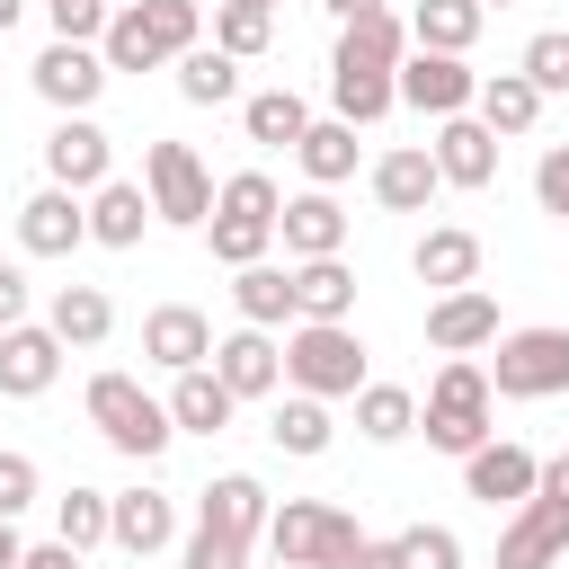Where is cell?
Segmentation results:
<instances>
[{
    "instance_id": "1",
    "label": "cell",
    "mask_w": 569,
    "mask_h": 569,
    "mask_svg": "<svg viewBox=\"0 0 569 569\" xmlns=\"http://www.w3.org/2000/svg\"><path fill=\"white\" fill-rule=\"evenodd\" d=\"M204 44V0H116L98 53L107 71H178V53Z\"/></svg>"
},
{
    "instance_id": "2",
    "label": "cell",
    "mask_w": 569,
    "mask_h": 569,
    "mask_svg": "<svg viewBox=\"0 0 569 569\" xmlns=\"http://www.w3.org/2000/svg\"><path fill=\"white\" fill-rule=\"evenodd\" d=\"M498 391H489V365L480 356H445L436 365V382H427V400H418V436L436 445V453H453V462H471L498 427Z\"/></svg>"
},
{
    "instance_id": "3",
    "label": "cell",
    "mask_w": 569,
    "mask_h": 569,
    "mask_svg": "<svg viewBox=\"0 0 569 569\" xmlns=\"http://www.w3.org/2000/svg\"><path fill=\"white\" fill-rule=\"evenodd\" d=\"M276 222H284V187L267 178V169H231L222 187H213V222H204V249H213V267H258V258H276Z\"/></svg>"
},
{
    "instance_id": "4",
    "label": "cell",
    "mask_w": 569,
    "mask_h": 569,
    "mask_svg": "<svg viewBox=\"0 0 569 569\" xmlns=\"http://www.w3.org/2000/svg\"><path fill=\"white\" fill-rule=\"evenodd\" d=\"M373 382V347L356 338V320H293L284 329V391H311V400H356Z\"/></svg>"
},
{
    "instance_id": "5",
    "label": "cell",
    "mask_w": 569,
    "mask_h": 569,
    "mask_svg": "<svg viewBox=\"0 0 569 569\" xmlns=\"http://www.w3.org/2000/svg\"><path fill=\"white\" fill-rule=\"evenodd\" d=\"M80 409H89V427H98V445H116L124 462H160L169 445H178V418H169V400L160 391H142V373H89V391H80Z\"/></svg>"
},
{
    "instance_id": "6",
    "label": "cell",
    "mask_w": 569,
    "mask_h": 569,
    "mask_svg": "<svg viewBox=\"0 0 569 569\" xmlns=\"http://www.w3.org/2000/svg\"><path fill=\"white\" fill-rule=\"evenodd\" d=\"M356 542H365V525L338 498H276V516H267V560H284V569H347Z\"/></svg>"
},
{
    "instance_id": "7",
    "label": "cell",
    "mask_w": 569,
    "mask_h": 569,
    "mask_svg": "<svg viewBox=\"0 0 569 569\" xmlns=\"http://www.w3.org/2000/svg\"><path fill=\"white\" fill-rule=\"evenodd\" d=\"M489 391L498 400H560L569 391V329L560 320H525L489 347Z\"/></svg>"
},
{
    "instance_id": "8",
    "label": "cell",
    "mask_w": 569,
    "mask_h": 569,
    "mask_svg": "<svg viewBox=\"0 0 569 569\" xmlns=\"http://www.w3.org/2000/svg\"><path fill=\"white\" fill-rule=\"evenodd\" d=\"M267 516H276V498H267L258 471H213V480L196 489V525H187V533H204V542L258 560V551H267Z\"/></svg>"
},
{
    "instance_id": "9",
    "label": "cell",
    "mask_w": 569,
    "mask_h": 569,
    "mask_svg": "<svg viewBox=\"0 0 569 569\" xmlns=\"http://www.w3.org/2000/svg\"><path fill=\"white\" fill-rule=\"evenodd\" d=\"M142 196L169 231H204L213 222V169L196 160V142H142Z\"/></svg>"
},
{
    "instance_id": "10",
    "label": "cell",
    "mask_w": 569,
    "mask_h": 569,
    "mask_svg": "<svg viewBox=\"0 0 569 569\" xmlns=\"http://www.w3.org/2000/svg\"><path fill=\"white\" fill-rule=\"evenodd\" d=\"M27 80H36V98L53 107V116H98V98H107V53L98 44H62V36H44V53L27 62Z\"/></svg>"
},
{
    "instance_id": "11",
    "label": "cell",
    "mask_w": 569,
    "mask_h": 569,
    "mask_svg": "<svg viewBox=\"0 0 569 569\" xmlns=\"http://www.w3.org/2000/svg\"><path fill=\"white\" fill-rule=\"evenodd\" d=\"M400 107L427 116V124L471 116V107H480V71H471L462 53H418V44H409V62H400Z\"/></svg>"
},
{
    "instance_id": "12",
    "label": "cell",
    "mask_w": 569,
    "mask_h": 569,
    "mask_svg": "<svg viewBox=\"0 0 569 569\" xmlns=\"http://www.w3.org/2000/svg\"><path fill=\"white\" fill-rule=\"evenodd\" d=\"M116 178V142L98 116H53L44 133V187H71V196H98Z\"/></svg>"
},
{
    "instance_id": "13",
    "label": "cell",
    "mask_w": 569,
    "mask_h": 569,
    "mask_svg": "<svg viewBox=\"0 0 569 569\" xmlns=\"http://www.w3.org/2000/svg\"><path fill=\"white\" fill-rule=\"evenodd\" d=\"M347 231H356V213L338 204V187H293V196H284V222H276L284 267H302V258H347Z\"/></svg>"
},
{
    "instance_id": "14",
    "label": "cell",
    "mask_w": 569,
    "mask_h": 569,
    "mask_svg": "<svg viewBox=\"0 0 569 569\" xmlns=\"http://www.w3.org/2000/svg\"><path fill=\"white\" fill-rule=\"evenodd\" d=\"M498 338H507V320H498V293H489V284L427 293V347H436V356H489Z\"/></svg>"
},
{
    "instance_id": "15",
    "label": "cell",
    "mask_w": 569,
    "mask_h": 569,
    "mask_svg": "<svg viewBox=\"0 0 569 569\" xmlns=\"http://www.w3.org/2000/svg\"><path fill=\"white\" fill-rule=\"evenodd\" d=\"M533 489H542V453H525L516 436H489V445H480V453L462 462V498H480L489 516H498V507L516 516V507H525Z\"/></svg>"
},
{
    "instance_id": "16",
    "label": "cell",
    "mask_w": 569,
    "mask_h": 569,
    "mask_svg": "<svg viewBox=\"0 0 569 569\" xmlns=\"http://www.w3.org/2000/svg\"><path fill=\"white\" fill-rule=\"evenodd\" d=\"M365 196H373L382 213H427V204L445 196L436 151H427V142H391V151H373V160H365Z\"/></svg>"
},
{
    "instance_id": "17",
    "label": "cell",
    "mask_w": 569,
    "mask_h": 569,
    "mask_svg": "<svg viewBox=\"0 0 569 569\" xmlns=\"http://www.w3.org/2000/svg\"><path fill=\"white\" fill-rule=\"evenodd\" d=\"M18 249H27V258H71V249H89V196L36 187V196L18 204Z\"/></svg>"
},
{
    "instance_id": "18",
    "label": "cell",
    "mask_w": 569,
    "mask_h": 569,
    "mask_svg": "<svg viewBox=\"0 0 569 569\" xmlns=\"http://www.w3.org/2000/svg\"><path fill=\"white\" fill-rule=\"evenodd\" d=\"M142 365H160V373L213 365V320H204L196 302H151V311H142Z\"/></svg>"
},
{
    "instance_id": "19",
    "label": "cell",
    "mask_w": 569,
    "mask_h": 569,
    "mask_svg": "<svg viewBox=\"0 0 569 569\" xmlns=\"http://www.w3.org/2000/svg\"><path fill=\"white\" fill-rule=\"evenodd\" d=\"M213 373L231 382V400H276L284 391V338L276 329H222L213 338Z\"/></svg>"
},
{
    "instance_id": "20",
    "label": "cell",
    "mask_w": 569,
    "mask_h": 569,
    "mask_svg": "<svg viewBox=\"0 0 569 569\" xmlns=\"http://www.w3.org/2000/svg\"><path fill=\"white\" fill-rule=\"evenodd\" d=\"M178 542H187V525H178V498H169V489H151V480L116 489V551H124V560H160V551H178Z\"/></svg>"
},
{
    "instance_id": "21",
    "label": "cell",
    "mask_w": 569,
    "mask_h": 569,
    "mask_svg": "<svg viewBox=\"0 0 569 569\" xmlns=\"http://www.w3.org/2000/svg\"><path fill=\"white\" fill-rule=\"evenodd\" d=\"M400 62H409V18H400V9H365V18H347L338 44H329V71H373V80H391Z\"/></svg>"
},
{
    "instance_id": "22",
    "label": "cell",
    "mask_w": 569,
    "mask_h": 569,
    "mask_svg": "<svg viewBox=\"0 0 569 569\" xmlns=\"http://www.w3.org/2000/svg\"><path fill=\"white\" fill-rule=\"evenodd\" d=\"M427 151H436V178H445V187H462V196L498 187V133H489L480 116H445V124L427 133Z\"/></svg>"
},
{
    "instance_id": "23",
    "label": "cell",
    "mask_w": 569,
    "mask_h": 569,
    "mask_svg": "<svg viewBox=\"0 0 569 569\" xmlns=\"http://www.w3.org/2000/svg\"><path fill=\"white\" fill-rule=\"evenodd\" d=\"M560 560H569V507L525 498V507L498 525V569H560Z\"/></svg>"
},
{
    "instance_id": "24",
    "label": "cell",
    "mask_w": 569,
    "mask_h": 569,
    "mask_svg": "<svg viewBox=\"0 0 569 569\" xmlns=\"http://www.w3.org/2000/svg\"><path fill=\"white\" fill-rule=\"evenodd\" d=\"M409 276H418L427 293H462V284H480V231H462V222H427V231L409 240Z\"/></svg>"
},
{
    "instance_id": "25",
    "label": "cell",
    "mask_w": 569,
    "mask_h": 569,
    "mask_svg": "<svg viewBox=\"0 0 569 569\" xmlns=\"http://www.w3.org/2000/svg\"><path fill=\"white\" fill-rule=\"evenodd\" d=\"M62 338L44 329V320H27V329H9L0 338V400H44L53 382H62Z\"/></svg>"
},
{
    "instance_id": "26",
    "label": "cell",
    "mask_w": 569,
    "mask_h": 569,
    "mask_svg": "<svg viewBox=\"0 0 569 569\" xmlns=\"http://www.w3.org/2000/svg\"><path fill=\"white\" fill-rule=\"evenodd\" d=\"M311 124H320V116H311V98H302V89H284V80H267V89H249V98H240V133H249L258 151H293Z\"/></svg>"
},
{
    "instance_id": "27",
    "label": "cell",
    "mask_w": 569,
    "mask_h": 569,
    "mask_svg": "<svg viewBox=\"0 0 569 569\" xmlns=\"http://www.w3.org/2000/svg\"><path fill=\"white\" fill-rule=\"evenodd\" d=\"M44 329L62 338V347H107L116 338V302H107V284H53L44 293Z\"/></svg>"
},
{
    "instance_id": "28",
    "label": "cell",
    "mask_w": 569,
    "mask_h": 569,
    "mask_svg": "<svg viewBox=\"0 0 569 569\" xmlns=\"http://www.w3.org/2000/svg\"><path fill=\"white\" fill-rule=\"evenodd\" d=\"M169 418H178V436H222L231 418H240V400H231V382L213 373V365H196V373H169Z\"/></svg>"
},
{
    "instance_id": "29",
    "label": "cell",
    "mask_w": 569,
    "mask_h": 569,
    "mask_svg": "<svg viewBox=\"0 0 569 569\" xmlns=\"http://www.w3.org/2000/svg\"><path fill=\"white\" fill-rule=\"evenodd\" d=\"M400 18H409V44H418V53H462V62H471V44H480V27H489L480 0H409Z\"/></svg>"
},
{
    "instance_id": "30",
    "label": "cell",
    "mask_w": 569,
    "mask_h": 569,
    "mask_svg": "<svg viewBox=\"0 0 569 569\" xmlns=\"http://www.w3.org/2000/svg\"><path fill=\"white\" fill-rule=\"evenodd\" d=\"M542 107H551V98H542V89H533V80H525L516 62H507V71H480V107H471V116H480V124H489L498 142L533 133V124H542Z\"/></svg>"
},
{
    "instance_id": "31",
    "label": "cell",
    "mask_w": 569,
    "mask_h": 569,
    "mask_svg": "<svg viewBox=\"0 0 569 569\" xmlns=\"http://www.w3.org/2000/svg\"><path fill=\"white\" fill-rule=\"evenodd\" d=\"M151 222H160V213H151L142 178H107V187L89 196V240H98V249H142Z\"/></svg>"
},
{
    "instance_id": "32",
    "label": "cell",
    "mask_w": 569,
    "mask_h": 569,
    "mask_svg": "<svg viewBox=\"0 0 569 569\" xmlns=\"http://www.w3.org/2000/svg\"><path fill=\"white\" fill-rule=\"evenodd\" d=\"M231 311H240V329H293V267H276V258L240 267L231 276Z\"/></svg>"
},
{
    "instance_id": "33",
    "label": "cell",
    "mask_w": 569,
    "mask_h": 569,
    "mask_svg": "<svg viewBox=\"0 0 569 569\" xmlns=\"http://www.w3.org/2000/svg\"><path fill=\"white\" fill-rule=\"evenodd\" d=\"M267 436H276L293 462H320V453L338 445V409H329V400H311V391H276V418H267Z\"/></svg>"
},
{
    "instance_id": "34",
    "label": "cell",
    "mask_w": 569,
    "mask_h": 569,
    "mask_svg": "<svg viewBox=\"0 0 569 569\" xmlns=\"http://www.w3.org/2000/svg\"><path fill=\"white\" fill-rule=\"evenodd\" d=\"M293 160H302V187H347V178L365 169V142H356V124L320 116V124L293 142Z\"/></svg>"
},
{
    "instance_id": "35",
    "label": "cell",
    "mask_w": 569,
    "mask_h": 569,
    "mask_svg": "<svg viewBox=\"0 0 569 569\" xmlns=\"http://www.w3.org/2000/svg\"><path fill=\"white\" fill-rule=\"evenodd\" d=\"M293 320H356V267L347 258H302L293 267Z\"/></svg>"
},
{
    "instance_id": "36",
    "label": "cell",
    "mask_w": 569,
    "mask_h": 569,
    "mask_svg": "<svg viewBox=\"0 0 569 569\" xmlns=\"http://www.w3.org/2000/svg\"><path fill=\"white\" fill-rule=\"evenodd\" d=\"M53 542H71L80 560H89L98 542H116V489H89V480H71V489L53 498Z\"/></svg>"
},
{
    "instance_id": "37",
    "label": "cell",
    "mask_w": 569,
    "mask_h": 569,
    "mask_svg": "<svg viewBox=\"0 0 569 569\" xmlns=\"http://www.w3.org/2000/svg\"><path fill=\"white\" fill-rule=\"evenodd\" d=\"M356 436H365V445L418 436V391H409V382H365V391H356Z\"/></svg>"
},
{
    "instance_id": "38",
    "label": "cell",
    "mask_w": 569,
    "mask_h": 569,
    "mask_svg": "<svg viewBox=\"0 0 569 569\" xmlns=\"http://www.w3.org/2000/svg\"><path fill=\"white\" fill-rule=\"evenodd\" d=\"M169 80H178V98H187V107H231V98H240V62H231L222 44L178 53V71H169Z\"/></svg>"
},
{
    "instance_id": "39",
    "label": "cell",
    "mask_w": 569,
    "mask_h": 569,
    "mask_svg": "<svg viewBox=\"0 0 569 569\" xmlns=\"http://www.w3.org/2000/svg\"><path fill=\"white\" fill-rule=\"evenodd\" d=\"M204 44H222L231 62H258V53L276 44V9H249V0H213V27H204Z\"/></svg>"
},
{
    "instance_id": "40",
    "label": "cell",
    "mask_w": 569,
    "mask_h": 569,
    "mask_svg": "<svg viewBox=\"0 0 569 569\" xmlns=\"http://www.w3.org/2000/svg\"><path fill=\"white\" fill-rule=\"evenodd\" d=\"M516 71H525L542 98H569V27H542V36H525Z\"/></svg>"
},
{
    "instance_id": "41",
    "label": "cell",
    "mask_w": 569,
    "mask_h": 569,
    "mask_svg": "<svg viewBox=\"0 0 569 569\" xmlns=\"http://www.w3.org/2000/svg\"><path fill=\"white\" fill-rule=\"evenodd\" d=\"M27 507H44V471H36V453H18V445H0V516L18 525Z\"/></svg>"
},
{
    "instance_id": "42",
    "label": "cell",
    "mask_w": 569,
    "mask_h": 569,
    "mask_svg": "<svg viewBox=\"0 0 569 569\" xmlns=\"http://www.w3.org/2000/svg\"><path fill=\"white\" fill-rule=\"evenodd\" d=\"M400 569H462V533L453 525H409L400 533Z\"/></svg>"
},
{
    "instance_id": "43",
    "label": "cell",
    "mask_w": 569,
    "mask_h": 569,
    "mask_svg": "<svg viewBox=\"0 0 569 569\" xmlns=\"http://www.w3.org/2000/svg\"><path fill=\"white\" fill-rule=\"evenodd\" d=\"M107 18H116V0H44V27H53L62 44H98Z\"/></svg>"
},
{
    "instance_id": "44",
    "label": "cell",
    "mask_w": 569,
    "mask_h": 569,
    "mask_svg": "<svg viewBox=\"0 0 569 569\" xmlns=\"http://www.w3.org/2000/svg\"><path fill=\"white\" fill-rule=\"evenodd\" d=\"M533 204H542L551 222H569V142H551V151L533 160Z\"/></svg>"
},
{
    "instance_id": "45",
    "label": "cell",
    "mask_w": 569,
    "mask_h": 569,
    "mask_svg": "<svg viewBox=\"0 0 569 569\" xmlns=\"http://www.w3.org/2000/svg\"><path fill=\"white\" fill-rule=\"evenodd\" d=\"M27 302H36L27 267H9V258H0V338H9V329H27Z\"/></svg>"
},
{
    "instance_id": "46",
    "label": "cell",
    "mask_w": 569,
    "mask_h": 569,
    "mask_svg": "<svg viewBox=\"0 0 569 569\" xmlns=\"http://www.w3.org/2000/svg\"><path fill=\"white\" fill-rule=\"evenodd\" d=\"M347 569H400V533H365Z\"/></svg>"
},
{
    "instance_id": "47",
    "label": "cell",
    "mask_w": 569,
    "mask_h": 569,
    "mask_svg": "<svg viewBox=\"0 0 569 569\" xmlns=\"http://www.w3.org/2000/svg\"><path fill=\"white\" fill-rule=\"evenodd\" d=\"M533 498H551V507H569V453H542V489Z\"/></svg>"
},
{
    "instance_id": "48",
    "label": "cell",
    "mask_w": 569,
    "mask_h": 569,
    "mask_svg": "<svg viewBox=\"0 0 569 569\" xmlns=\"http://www.w3.org/2000/svg\"><path fill=\"white\" fill-rule=\"evenodd\" d=\"M18 569H80V551H71V542H27Z\"/></svg>"
},
{
    "instance_id": "49",
    "label": "cell",
    "mask_w": 569,
    "mask_h": 569,
    "mask_svg": "<svg viewBox=\"0 0 569 569\" xmlns=\"http://www.w3.org/2000/svg\"><path fill=\"white\" fill-rule=\"evenodd\" d=\"M18 560H27V533H18L9 516H0V569H18Z\"/></svg>"
},
{
    "instance_id": "50",
    "label": "cell",
    "mask_w": 569,
    "mask_h": 569,
    "mask_svg": "<svg viewBox=\"0 0 569 569\" xmlns=\"http://www.w3.org/2000/svg\"><path fill=\"white\" fill-rule=\"evenodd\" d=\"M320 9H329V18L347 27V18H365V9H391V0H320Z\"/></svg>"
},
{
    "instance_id": "51",
    "label": "cell",
    "mask_w": 569,
    "mask_h": 569,
    "mask_svg": "<svg viewBox=\"0 0 569 569\" xmlns=\"http://www.w3.org/2000/svg\"><path fill=\"white\" fill-rule=\"evenodd\" d=\"M18 18H27V0H0V36H9V27H18Z\"/></svg>"
},
{
    "instance_id": "52",
    "label": "cell",
    "mask_w": 569,
    "mask_h": 569,
    "mask_svg": "<svg viewBox=\"0 0 569 569\" xmlns=\"http://www.w3.org/2000/svg\"><path fill=\"white\" fill-rule=\"evenodd\" d=\"M249 9H284V0H249Z\"/></svg>"
},
{
    "instance_id": "53",
    "label": "cell",
    "mask_w": 569,
    "mask_h": 569,
    "mask_svg": "<svg viewBox=\"0 0 569 569\" xmlns=\"http://www.w3.org/2000/svg\"><path fill=\"white\" fill-rule=\"evenodd\" d=\"M249 569H284V560H249Z\"/></svg>"
},
{
    "instance_id": "54",
    "label": "cell",
    "mask_w": 569,
    "mask_h": 569,
    "mask_svg": "<svg viewBox=\"0 0 569 569\" xmlns=\"http://www.w3.org/2000/svg\"><path fill=\"white\" fill-rule=\"evenodd\" d=\"M178 569H204V560H187V551H178Z\"/></svg>"
},
{
    "instance_id": "55",
    "label": "cell",
    "mask_w": 569,
    "mask_h": 569,
    "mask_svg": "<svg viewBox=\"0 0 569 569\" xmlns=\"http://www.w3.org/2000/svg\"><path fill=\"white\" fill-rule=\"evenodd\" d=\"M480 9H516V0H480Z\"/></svg>"
}]
</instances>
